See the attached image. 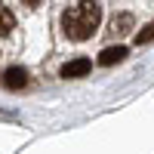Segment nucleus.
<instances>
[{
  "label": "nucleus",
  "mask_w": 154,
  "mask_h": 154,
  "mask_svg": "<svg viewBox=\"0 0 154 154\" xmlns=\"http://www.w3.org/2000/svg\"><path fill=\"white\" fill-rule=\"evenodd\" d=\"M102 22V6L99 3H74L62 12V28L71 40H86Z\"/></svg>",
  "instance_id": "f257e3e1"
},
{
  "label": "nucleus",
  "mask_w": 154,
  "mask_h": 154,
  "mask_svg": "<svg viewBox=\"0 0 154 154\" xmlns=\"http://www.w3.org/2000/svg\"><path fill=\"white\" fill-rule=\"evenodd\" d=\"M89 68H93V62H89L86 56H77V59H71V62L62 65V77H65V80H74V77L89 74Z\"/></svg>",
  "instance_id": "f03ea898"
},
{
  "label": "nucleus",
  "mask_w": 154,
  "mask_h": 154,
  "mask_svg": "<svg viewBox=\"0 0 154 154\" xmlns=\"http://www.w3.org/2000/svg\"><path fill=\"white\" fill-rule=\"evenodd\" d=\"M3 83H6V89H25V86H28V71L19 68V65H12L3 74Z\"/></svg>",
  "instance_id": "7ed1b4c3"
},
{
  "label": "nucleus",
  "mask_w": 154,
  "mask_h": 154,
  "mask_svg": "<svg viewBox=\"0 0 154 154\" xmlns=\"http://www.w3.org/2000/svg\"><path fill=\"white\" fill-rule=\"evenodd\" d=\"M126 56V46H105L99 53V65H114V62H120Z\"/></svg>",
  "instance_id": "20e7f679"
},
{
  "label": "nucleus",
  "mask_w": 154,
  "mask_h": 154,
  "mask_svg": "<svg viewBox=\"0 0 154 154\" xmlns=\"http://www.w3.org/2000/svg\"><path fill=\"white\" fill-rule=\"evenodd\" d=\"M16 28V16H12V9L0 3V34H9Z\"/></svg>",
  "instance_id": "39448f33"
},
{
  "label": "nucleus",
  "mask_w": 154,
  "mask_h": 154,
  "mask_svg": "<svg viewBox=\"0 0 154 154\" xmlns=\"http://www.w3.org/2000/svg\"><path fill=\"white\" fill-rule=\"evenodd\" d=\"M126 28H133V16H130V12H120V16H114V19H111V31L123 34Z\"/></svg>",
  "instance_id": "423d86ee"
},
{
  "label": "nucleus",
  "mask_w": 154,
  "mask_h": 154,
  "mask_svg": "<svg viewBox=\"0 0 154 154\" xmlns=\"http://www.w3.org/2000/svg\"><path fill=\"white\" fill-rule=\"evenodd\" d=\"M148 40H154V25H145V28L136 34V43H139V46H142V43H148Z\"/></svg>",
  "instance_id": "0eeeda50"
}]
</instances>
